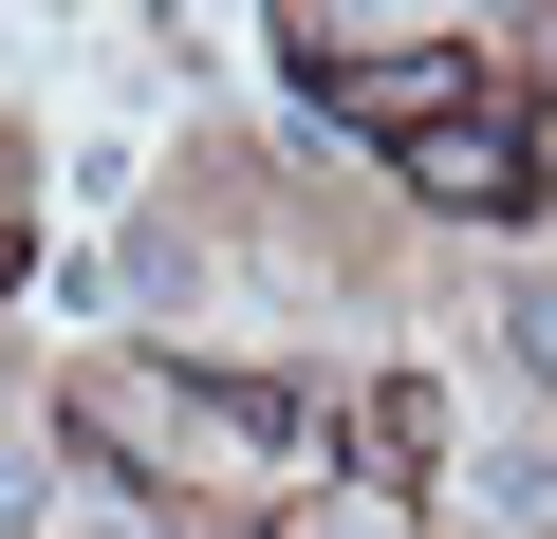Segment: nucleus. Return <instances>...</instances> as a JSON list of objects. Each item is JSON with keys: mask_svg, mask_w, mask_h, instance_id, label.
Instances as JSON below:
<instances>
[{"mask_svg": "<svg viewBox=\"0 0 557 539\" xmlns=\"http://www.w3.org/2000/svg\"><path fill=\"white\" fill-rule=\"evenodd\" d=\"M0 280H20V223H0Z\"/></svg>", "mask_w": 557, "mask_h": 539, "instance_id": "obj_4", "label": "nucleus"}, {"mask_svg": "<svg viewBox=\"0 0 557 539\" xmlns=\"http://www.w3.org/2000/svg\"><path fill=\"white\" fill-rule=\"evenodd\" d=\"M502 354H520V372L557 391V280H502Z\"/></svg>", "mask_w": 557, "mask_h": 539, "instance_id": "obj_2", "label": "nucleus"}, {"mask_svg": "<svg viewBox=\"0 0 557 539\" xmlns=\"http://www.w3.org/2000/svg\"><path fill=\"white\" fill-rule=\"evenodd\" d=\"M409 186H428V205H520V131L446 112V131H409Z\"/></svg>", "mask_w": 557, "mask_h": 539, "instance_id": "obj_1", "label": "nucleus"}, {"mask_svg": "<svg viewBox=\"0 0 557 539\" xmlns=\"http://www.w3.org/2000/svg\"><path fill=\"white\" fill-rule=\"evenodd\" d=\"M317 539H409V502H391V483H335V502H317Z\"/></svg>", "mask_w": 557, "mask_h": 539, "instance_id": "obj_3", "label": "nucleus"}]
</instances>
